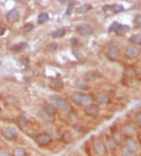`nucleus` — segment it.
<instances>
[{"instance_id":"f257e3e1","label":"nucleus","mask_w":141,"mask_h":156,"mask_svg":"<svg viewBox=\"0 0 141 156\" xmlns=\"http://www.w3.org/2000/svg\"><path fill=\"white\" fill-rule=\"evenodd\" d=\"M49 101L57 110L63 112H69L72 110V106L68 101L57 95H52L49 96Z\"/></svg>"},{"instance_id":"f03ea898","label":"nucleus","mask_w":141,"mask_h":156,"mask_svg":"<svg viewBox=\"0 0 141 156\" xmlns=\"http://www.w3.org/2000/svg\"><path fill=\"white\" fill-rule=\"evenodd\" d=\"M71 99L72 102L75 104L81 105V106H85L87 107L89 105L93 103V98L92 95H89V94L84 93L82 91H75L71 95Z\"/></svg>"},{"instance_id":"7ed1b4c3","label":"nucleus","mask_w":141,"mask_h":156,"mask_svg":"<svg viewBox=\"0 0 141 156\" xmlns=\"http://www.w3.org/2000/svg\"><path fill=\"white\" fill-rule=\"evenodd\" d=\"M92 147L97 155L105 156L107 154V146L103 141L99 138H94L92 140Z\"/></svg>"},{"instance_id":"20e7f679","label":"nucleus","mask_w":141,"mask_h":156,"mask_svg":"<svg viewBox=\"0 0 141 156\" xmlns=\"http://www.w3.org/2000/svg\"><path fill=\"white\" fill-rule=\"evenodd\" d=\"M140 54V50L137 46L135 45H129L125 48L124 55L129 60H133L137 58Z\"/></svg>"},{"instance_id":"39448f33","label":"nucleus","mask_w":141,"mask_h":156,"mask_svg":"<svg viewBox=\"0 0 141 156\" xmlns=\"http://www.w3.org/2000/svg\"><path fill=\"white\" fill-rule=\"evenodd\" d=\"M120 49L116 45L110 46L106 51V56L111 61H116L117 59L120 57Z\"/></svg>"},{"instance_id":"423d86ee","label":"nucleus","mask_w":141,"mask_h":156,"mask_svg":"<svg viewBox=\"0 0 141 156\" xmlns=\"http://www.w3.org/2000/svg\"><path fill=\"white\" fill-rule=\"evenodd\" d=\"M35 141L39 146L45 147L52 142V137L47 133H41L36 136Z\"/></svg>"},{"instance_id":"0eeeda50","label":"nucleus","mask_w":141,"mask_h":156,"mask_svg":"<svg viewBox=\"0 0 141 156\" xmlns=\"http://www.w3.org/2000/svg\"><path fill=\"white\" fill-rule=\"evenodd\" d=\"M102 78V74L96 70H89L86 72L83 76V80L86 83H91L98 80Z\"/></svg>"},{"instance_id":"6e6552de","label":"nucleus","mask_w":141,"mask_h":156,"mask_svg":"<svg viewBox=\"0 0 141 156\" xmlns=\"http://www.w3.org/2000/svg\"><path fill=\"white\" fill-rule=\"evenodd\" d=\"M103 11L104 13H119L124 10V6L121 4H111V5H105L103 6Z\"/></svg>"},{"instance_id":"1a4fd4ad","label":"nucleus","mask_w":141,"mask_h":156,"mask_svg":"<svg viewBox=\"0 0 141 156\" xmlns=\"http://www.w3.org/2000/svg\"><path fill=\"white\" fill-rule=\"evenodd\" d=\"M84 111L85 114H86L87 116L95 118V117L98 116V114H100V107L96 103H92V104L89 105V106L85 107Z\"/></svg>"},{"instance_id":"9d476101","label":"nucleus","mask_w":141,"mask_h":156,"mask_svg":"<svg viewBox=\"0 0 141 156\" xmlns=\"http://www.w3.org/2000/svg\"><path fill=\"white\" fill-rule=\"evenodd\" d=\"M2 135L8 140H13L17 137V132L15 129L11 127L4 128L2 129Z\"/></svg>"},{"instance_id":"9b49d317","label":"nucleus","mask_w":141,"mask_h":156,"mask_svg":"<svg viewBox=\"0 0 141 156\" xmlns=\"http://www.w3.org/2000/svg\"><path fill=\"white\" fill-rule=\"evenodd\" d=\"M121 132L122 134L127 137H133L136 133V128L134 127L132 124L126 123L122 126V130Z\"/></svg>"},{"instance_id":"f8f14e48","label":"nucleus","mask_w":141,"mask_h":156,"mask_svg":"<svg viewBox=\"0 0 141 156\" xmlns=\"http://www.w3.org/2000/svg\"><path fill=\"white\" fill-rule=\"evenodd\" d=\"M76 32L80 36H86L90 35L92 33V29L89 24H82L76 27Z\"/></svg>"},{"instance_id":"ddd939ff","label":"nucleus","mask_w":141,"mask_h":156,"mask_svg":"<svg viewBox=\"0 0 141 156\" xmlns=\"http://www.w3.org/2000/svg\"><path fill=\"white\" fill-rule=\"evenodd\" d=\"M125 142H126V146L129 149V151L131 152L136 153L139 149V144L133 137H126V139L125 140Z\"/></svg>"},{"instance_id":"4468645a","label":"nucleus","mask_w":141,"mask_h":156,"mask_svg":"<svg viewBox=\"0 0 141 156\" xmlns=\"http://www.w3.org/2000/svg\"><path fill=\"white\" fill-rule=\"evenodd\" d=\"M42 110L47 116H54L57 112V109L50 103H44L42 106Z\"/></svg>"},{"instance_id":"2eb2a0df","label":"nucleus","mask_w":141,"mask_h":156,"mask_svg":"<svg viewBox=\"0 0 141 156\" xmlns=\"http://www.w3.org/2000/svg\"><path fill=\"white\" fill-rule=\"evenodd\" d=\"M49 87H50L52 89L55 90V91H60V90H62L63 88H64V83L61 78L60 77L53 78V80L50 81Z\"/></svg>"},{"instance_id":"dca6fc26","label":"nucleus","mask_w":141,"mask_h":156,"mask_svg":"<svg viewBox=\"0 0 141 156\" xmlns=\"http://www.w3.org/2000/svg\"><path fill=\"white\" fill-rule=\"evenodd\" d=\"M95 100L100 104H107L110 102L108 95L103 91H99L95 95Z\"/></svg>"},{"instance_id":"f3484780","label":"nucleus","mask_w":141,"mask_h":156,"mask_svg":"<svg viewBox=\"0 0 141 156\" xmlns=\"http://www.w3.org/2000/svg\"><path fill=\"white\" fill-rule=\"evenodd\" d=\"M19 16H20V13L17 9L14 8V9H12L11 10L8 12L7 15H6V19L10 23L16 22L18 20Z\"/></svg>"},{"instance_id":"a211bd4d","label":"nucleus","mask_w":141,"mask_h":156,"mask_svg":"<svg viewBox=\"0 0 141 156\" xmlns=\"http://www.w3.org/2000/svg\"><path fill=\"white\" fill-rule=\"evenodd\" d=\"M106 146L108 147V148L111 151H114L117 149L119 144H117L116 141L114 140L111 136H106Z\"/></svg>"},{"instance_id":"6ab92c4d","label":"nucleus","mask_w":141,"mask_h":156,"mask_svg":"<svg viewBox=\"0 0 141 156\" xmlns=\"http://www.w3.org/2000/svg\"><path fill=\"white\" fill-rule=\"evenodd\" d=\"M111 136L114 138L115 141L117 142L118 144H120L122 143V141L125 140V138H124V135L122 134V133L121 131L118 129H115L112 131V135Z\"/></svg>"},{"instance_id":"aec40b11","label":"nucleus","mask_w":141,"mask_h":156,"mask_svg":"<svg viewBox=\"0 0 141 156\" xmlns=\"http://www.w3.org/2000/svg\"><path fill=\"white\" fill-rule=\"evenodd\" d=\"M123 75H124L125 77L128 78V79H134V78H136L137 73H136V69L131 68V67H128V68L125 69Z\"/></svg>"},{"instance_id":"412c9836","label":"nucleus","mask_w":141,"mask_h":156,"mask_svg":"<svg viewBox=\"0 0 141 156\" xmlns=\"http://www.w3.org/2000/svg\"><path fill=\"white\" fill-rule=\"evenodd\" d=\"M129 31H130V27L129 26V25L120 24L115 33H116L117 36H124L126 33H128Z\"/></svg>"},{"instance_id":"4be33fe9","label":"nucleus","mask_w":141,"mask_h":156,"mask_svg":"<svg viewBox=\"0 0 141 156\" xmlns=\"http://www.w3.org/2000/svg\"><path fill=\"white\" fill-rule=\"evenodd\" d=\"M92 9V6L90 4H84L76 9V13H79V14H85V13H88L89 11H90Z\"/></svg>"},{"instance_id":"5701e85b","label":"nucleus","mask_w":141,"mask_h":156,"mask_svg":"<svg viewBox=\"0 0 141 156\" xmlns=\"http://www.w3.org/2000/svg\"><path fill=\"white\" fill-rule=\"evenodd\" d=\"M129 41L133 45L140 46L141 45V35L133 34L130 36Z\"/></svg>"},{"instance_id":"b1692460","label":"nucleus","mask_w":141,"mask_h":156,"mask_svg":"<svg viewBox=\"0 0 141 156\" xmlns=\"http://www.w3.org/2000/svg\"><path fill=\"white\" fill-rule=\"evenodd\" d=\"M27 45H28V44H27V43L21 42V43H19V44H15V45H13V47L10 48V50H11L12 51H13V52H21V51H24V50L26 48Z\"/></svg>"},{"instance_id":"393cba45","label":"nucleus","mask_w":141,"mask_h":156,"mask_svg":"<svg viewBox=\"0 0 141 156\" xmlns=\"http://www.w3.org/2000/svg\"><path fill=\"white\" fill-rule=\"evenodd\" d=\"M12 155L13 156H27V151L25 148L17 147H15V148L13 149Z\"/></svg>"},{"instance_id":"a878e982","label":"nucleus","mask_w":141,"mask_h":156,"mask_svg":"<svg viewBox=\"0 0 141 156\" xmlns=\"http://www.w3.org/2000/svg\"><path fill=\"white\" fill-rule=\"evenodd\" d=\"M66 34V30L64 29H59L55 30L54 32L52 33V37L54 39H57V38H61L64 35Z\"/></svg>"},{"instance_id":"bb28decb","label":"nucleus","mask_w":141,"mask_h":156,"mask_svg":"<svg viewBox=\"0 0 141 156\" xmlns=\"http://www.w3.org/2000/svg\"><path fill=\"white\" fill-rule=\"evenodd\" d=\"M62 140L65 143H70L73 140V136L70 131H65L62 135Z\"/></svg>"},{"instance_id":"cd10ccee","label":"nucleus","mask_w":141,"mask_h":156,"mask_svg":"<svg viewBox=\"0 0 141 156\" xmlns=\"http://www.w3.org/2000/svg\"><path fill=\"white\" fill-rule=\"evenodd\" d=\"M49 14L47 13H40L39 17H38V22L39 24H44L45 22H46L48 20H49Z\"/></svg>"},{"instance_id":"c85d7f7f","label":"nucleus","mask_w":141,"mask_h":156,"mask_svg":"<svg viewBox=\"0 0 141 156\" xmlns=\"http://www.w3.org/2000/svg\"><path fill=\"white\" fill-rule=\"evenodd\" d=\"M120 152L122 156H133V153L131 152L129 149L126 146V145H122L121 147Z\"/></svg>"},{"instance_id":"c756f323","label":"nucleus","mask_w":141,"mask_h":156,"mask_svg":"<svg viewBox=\"0 0 141 156\" xmlns=\"http://www.w3.org/2000/svg\"><path fill=\"white\" fill-rule=\"evenodd\" d=\"M134 122L139 127H141V111H137L134 114Z\"/></svg>"},{"instance_id":"7c9ffc66","label":"nucleus","mask_w":141,"mask_h":156,"mask_svg":"<svg viewBox=\"0 0 141 156\" xmlns=\"http://www.w3.org/2000/svg\"><path fill=\"white\" fill-rule=\"evenodd\" d=\"M72 129H73L75 132L79 133H82L84 132L85 127L83 126H82V125H80V124L76 123V124H74L73 126H72Z\"/></svg>"},{"instance_id":"2f4dec72","label":"nucleus","mask_w":141,"mask_h":156,"mask_svg":"<svg viewBox=\"0 0 141 156\" xmlns=\"http://www.w3.org/2000/svg\"><path fill=\"white\" fill-rule=\"evenodd\" d=\"M18 124L20 126H25L28 122V119L24 114H21L18 117Z\"/></svg>"},{"instance_id":"473e14b6","label":"nucleus","mask_w":141,"mask_h":156,"mask_svg":"<svg viewBox=\"0 0 141 156\" xmlns=\"http://www.w3.org/2000/svg\"><path fill=\"white\" fill-rule=\"evenodd\" d=\"M119 23H118L117 21H115V22H113L112 24H111V25H110L109 27V29H108V31H109L110 33H116L117 29H118V28H119Z\"/></svg>"},{"instance_id":"72a5a7b5","label":"nucleus","mask_w":141,"mask_h":156,"mask_svg":"<svg viewBox=\"0 0 141 156\" xmlns=\"http://www.w3.org/2000/svg\"><path fill=\"white\" fill-rule=\"evenodd\" d=\"M133 23L137 28L141 29V14H138V15L134 17Z\"/></svg>"},{"instance_id":"f704fd0d","label":"nucleus","mask_w":141,"mask_h":156,"mask_svg":"<svg viewBox=\"0 0 141 156\" xmlns=\"http://www.w3.org/2000/svg\"><path fill=\"white\" fill-rule=\"evenodd\" d=\"M75 5H76V2H71V3H69V5L68 6V8H67V10H66V14L67 15H70L72 13Z\"/></svg>"},{"instance_id":"c9c22d12","label":"nucleus","mask_w":141,"mask_h":156,"mask_svg":"<svg viewBox=\"0 0 141 156\" xmlns=\"http://www.w3.org/2000/svg\"><path fill=\"white\" fill-rule=\"evenodd\" d=\"M33 28H34V25L32 23H27L24 25V30L25 32H31L33 29Z\"/></svg>"},{"instance_id":"e433bc0d","label":"nucleus","mask_w":141,"mask_h":156,"mask_svg":"<svg viewBox=\"0 0 141 156\" xmlns=\"http://www.w3.org/2000/svg\"><path fill=\"white\" fill-rule=\"evenodd\" d=\"M0 156H10L9 153L6 149L0 147Z\"/></svg>"},{"instance_id":"4c0bfd02","label":"nucleus","mask_w":141,"mask_h":156,"mask_svg":"<svg viewBox=\"0 0 141 156\" xmlns=\"http://www.w3.org/2000/svg\"><path fill=\"white\" fill-rule=\"evenodd\" d=\"M6 26L4 25H0V36H3L4 33H6Z\"/></svg>"},{"instance_id":"58836bf2","label":"nucleus","mask_w":141,"mask_h":156,"mask_svg":"<svg viewBox=\"0 0 141 156\" xmlns=\"http://www.w3.org/2000/svg\"><path fill=\"white\" fill-rule=\"evenodd\" d=\"M57 45L58 44H55V43H53V44H49V46H48V48H50V50L51 51H54V50H56V48H57Z\"/></svg>"},{"instance_id":"ea45409f","label":"nucleus","mask_w":141,"mask_h":156,"mask_svg":"<svg viewBox=\"0 0 141 156\" xmlns=\"http://www.w3.org/2000/svg\"><path fill=\"white\" fill-rule=\"evenodd\" d=\"M78 40L76 38H75V37H73V38L71 39V40H70V43H71V44H72V46H75V45H77L78 44Z\"/></svg>"},{"instance_id":"a19ab883","label":"nucleus","mask_w":141,"mask_h":156,"mask_svg":"<svg viewBox=\"0 0 141 156\" xmlns=\"http://www.w3.org/2000/svg\"><path fill=\"white\" fill-rule=\"evenodd\" d=\"M0 111H1V108H0Z\"/></svg>"}]
</instances>
